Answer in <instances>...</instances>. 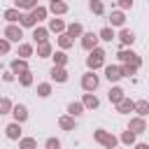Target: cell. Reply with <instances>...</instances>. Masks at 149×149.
Masks as SVG:
<instances>
[{
    "instance_id": "1",
    "label": "cell",
    "mask_w": 149,
    "mask_h": 149,
    "mask_svg": "<svg viewBox=\"0 0 149 149\" xmlns=\"http://www.w3.org/2000/svg\"><path fill=\"white\" fill-rule=\"evenodd\" d=\"M93 142H98V144L105 147V149H116L119 137H116L114 133L105 130V128H95V130H93Z\"/></svg>"
},
{
    "instance_id": "2",
    "label": "cell",
    "mask_w": 149,
    "mask_h": 149,
    "mask_svg": "<svg viewBox=\"0 0 149 149\" xmlns=\"http://www.w3.org/2000/svg\"><path fill=\"white\" fill-rule=\"evenodd\" d=\"M105 56H107V54H105L102 47L88 51V56H86V68H88V72H95L98 68H105Z\"/></svg>"
},
{
    "instance_id": "3",
    "label": "cell",
    "mask_w": 149,
    "mask_h": 149,
    "mask_svg": "<svg viewBox=\"0 0 149 149\" xmlns=\"http://www.w3.org/2000/svg\"><path fill=\"white\" fill-rule=\"evenodd\" d=\"M116 58H119V65H133V68H142V58H140V54L137 51H133V49H119V54H116Z\"/></svg>"
},
{
    "instance_id": "4",
    "label": "cell",
    "mask_w": 149,
    "mask_h": 149,
    "mask_svg": "<svg viewBox=\"0 0 149 149\" xmlns=\"http://www.w3.org/2000/svg\"><path fill=\"white\" fill-rule=\"evenodd\" d=\"M2 37L12 44V42H16V44H21V40H23V28L16 23V26H5V30H2Z\"/></svg>"
},
{
    "instance_id": "5",
    "label": "cell",
    "mask_w": 149,
    "mask_h": 149,
    "mask_svg": "<svg viewBox=\"0 0 149 149\" xmlns=\"http://www.w3.org/2000/svg\"><path fill=\"white\" fill-rule=\"evenodd\" d=\"M100 86V77L95 72H84L81 74V88L86 93H95V88Z\"/></svg>"
},
{
    "instance_id": "6",
    "label": "cell",
    "mask_w": 149,
    "mask_h": 149,
    "mask_svg": "<svg viewBox=\"0 0 149 149\" xmlns=\"http://www.w3.org/2000/svg\"><path fill=\"white\" fill-rule=\"evenodd\" d=\"M79 42H81V49L84 51H93V49H98V33H84L81 37H79Z\"/></svg>"
},
{
    "instance_id": "7",
    "label": "cell",
    "mask_w": 149,
    "mask_h": 149,
    "mask_svg": "<svg viewBox=\"0 0 149 149\" xmlns=\"http://www.w3.org/2000/svg\"><path fill=\"white\" fill-rule=\"evenodd\" d=\"M147 128H149V126H147V119H142V116H130L126 130H130V133H135V135H142Z\"/></svg>"
},
{
    "instance_id": "8",
    "label": "cell",
    "mask_w": 149,
    "mask_h": 149,
    "mask_svg": "<svg viewBox=\"0 0 149 149\" xmlns=\"http://www.w3.org/2000/svg\"><path fill=\"white\" fill-rule=\"evenodd\" d=\"M30 68H28V61H23V58H12L9 61V72L14 74V77H19V74H23V72H28Z\"/></svg>"
},
{
    "instance_id": "9",
    "label": "cell",
    "mask_w": 149,
    "mask_h": 149,
    "mask_svg": "<svg viewBox=\"0 0 149 149\" xmlns=\"http://www.w3.org/2000/svg\"><path fill=\"white\" fill-rule=\"evenodd\" d=\"M116 40L123 44V49H128V47H133V42H135L137 37H135V33H133L130 28H121L119 35H116Z\"/></svg>"
},
{
    "instance_id": "10",
    "label": "cell",
    "mask_w": 149,
    "mask_h": 149,
    "mask_svg": "<svg viewBox=\"0 0 149 149\" xmlns=\"http://www.w3.org/2000/svg\"><path fill=\"white\" fill-rule=\"evenodd\" d=\"M68 77H70V72H68L65 68H54V65H51V70H49V79H51V81H56V84H65Z\"/></svg>"
},
{
    "instance_id": "11",
    "label": "cell",
    "mask_w": 149,
    "mask_h": 149,
    "mask_svg": "<svg viewBox=\"0 0 149 149\" xmlns=\"http://www.w3.org/2000/svg\"><path fill=\"white\" fill-rule=\"evenodd\" d=\"M12 116H14L16 123H26V121H28V107H26L23 102H16V105L12 107Z\"/></svg>"
},
{
    "instance_id": "12",
    "label": "cell",
    "mask_w": 149,
    "mask_h": 149,
    "mask_svg": "<svg viewBox=\"0 0 149 149\" xmlns=\"http://www.w3.org/2000/svg\"><path fill=\"white\" fill-rule=\"evenodd\" d=\"M47 9H49V12H51V14H54V16L58 19V16L68 14V9H70V7H68V2H63V0H51Z\"/></svg>"
},
{
    "instance_id": "13",
    "label": "cell",
    "mask_w": 149,
    "mask_h": 149,
    "mask_svg": "<svg viewBox=\"0 0 149 149\" xmlns=\"http://www.w3.org/2000/svg\"><path fill=\"white\" fill-rule=\"evenodd\" d=\"M2 19L7 21V26H16V23L21 21V12H19L16 7H7V9L2 12Z\"/></svg>"
},
{
    "instance_id": "14",
    "label": "cell",
    "mask_w": 149,
    "mask_h": 149,
    "mask_svg": "<svg viewBox=\"0 0 149 149\" xmlns=\"http://www.w3.org/2000/svg\"><path fill=\"white\" fill-rule=\"evenodd\" d=\"M105 79L109 81V84H116L119 79H121V68L119 65H105Z\"/></svg>"
},
{
    "instance_id": "15",
    "label": "cell",
    "mask_w": 149,
    "mask_h": 149,
    "mask_svg": "<svg viewBox=\"0 0 149 149\" xmlns=\"http://www.w3.org/2000/svg\"><path fill=\"white\" fill-rule=\"evenodd\" d=\"M79 102L84 105V109H98V107H100V98H98L95 93H84Z\"/></svg>"
},
{
    "instance_id": "16",
    "label": "cell",
    "mask_w": 149,
    "mask_h": 149,
    "mask_svg": "<svg viewBox=\"0 0 149 149\" xmlns=\"http://www.w3.org/2000/svg\"><path fill=\"white\" fill-rule=\"evenodd\" d=\"M5 135H7V140L19 142V140H21V123H16V121L7 123V126H5Z\"/></svg>"
},
{
    "instance_id": "17",
    "label": "cell",
    "mask_w": 149,
    "mask_h": 149,
    "mask_svg": "<svg viewBox=\"0 0 149 149\" xmlns=\"http://www.w3.org/2000/svg\"><path fill=\"white\" fill-rule=\"evenodd\" d=\"M123 23H126V14L119 9H112L109 12V28H123Z\"/></svg>"
},
{
    "instance_id": "18",
    "label": "cell",
    "mask_w": 149,
    "mask_h": 149,
    "mask_svg": "<svg viewBox=\"0 0 149 149\" xmlns=\"http://www.w3.org/2000/svg\"><path fill=\"white\" fill-rule=\"evenodd\" d=\"M65 28H68V23L63 21V19H49V26H47V30L49 33H56V35H63L65 33Z\"/></svg>"
},
{
    "instance_id": "19",
    "label": "cell",
    "mask_w": 149,
    "mask_h": 149,
    "mask_svg": "<svg viewBox=\"0 0 149 149\" xmlns=\"http://www.w3.org/2000/svg\"><path fill=\"white\" fill-rule=\"evenodd\" d=\"M107 98H109V102H112V105L116 107V105H119V102H121V100L126 98V91H123L121 86H116V84H114V86L109 88V93H107Z\"/></svg>"
},
{
    "instance_id": "20",
    "label": "cell",
    "mask_w": 149,
    "mask_h": 149,
    "mask_svg": "<svg viewBox=\"0 0 149 149\" xmlns=\"http://www.w3.org/2000/svg\"><path fill=\"white\" fill-rule=\"evenodd\" d=\"M65 35H68L70 40H74V37H81V35H84V26H81L79 21H72V23H68V28H65Z\"/></svg>"
},
{
    "instance_id": "21",
    "label": "cell",
    "mask_w": 149,
    "mask_h": 149,
    "mask_svg": "<svg viewBox=\"0 0 149 149\" xmlns=\"http://www.w3.org/2000/svg\"><path fill=\"white\" fill-rule=\"evenodd\" d=\"M33 40H35V44L49 42V30H47L44 26H35V28H33Z\"/></svg>"
},
{
    "instance_id": "22",
    "label": "cell",
    "mask_w": 149,
    "mask_h": 149,
    "mask_svg": "<svg viewBox=\"0 0 149 149\" xmlns=\"http://www.w3.org/2000/svg\"><path fill=\"white\" fill-rule=\"evenodd\" d=\"M84 112H86V109H84V105H81L79 100H72V102L68 105V116H72V119H79Z\"/></svg>"
},
{
    "instance_id": "23",
    "label": "cell",
    "mask_w": 149,
    "mask_h": 149,
    "mask_svg": "<svg viewBox=\"0 0 149 149\" xmlns=\"http://www.w3.org/2000/svg\"><path fill=\"white\" fill-rule=\"evenodd\" d=\"M58 128H61V130H74V128H77V119L63 114V116H58Z\"/></svg>"
},
{
    "instance_id": "24",
    "label": "cell",
    "mask_w": 149,
    "mask_h": 149,
    "mask_svg": "<svg viewBox=\"0 0 149 149\" xmlns=\"http://www.w3.org/2000/svg\"><path fill=\"white\" fill-rule=\"evenodd\" d=\"M33 51H35V47H33L30 42H21V44H19V49H16L19 58H23V61H28V58L33 56Z\"/></svg>"
},
{
    "instance_id": "25",
    "label": "cell",
    "mask_w": 149,
    "mask_h": 149,
    "mask_svg": "<svg viewBox=\"0 0 149 149\" xmlns=\"http://www.w3.org/2000/svg\"><path fill=\"white\" fill-rule=\"evenodd\" d=\"M51 61H54V68H65L70 58H68V54H65V51H61V49H58V51H54V54H51Z\"/></svg>"
},
{
    "instance_id": "26",
    "label": "cell",
    "mask_w": 149,
    "mask_h": 149,
    "mask_svg": "<svg viewBox=\"0 0 149 149\" xmlns=\"http://www.w3.org/2000/svg\"><path fill=\"white\" fill-rule=\"evenodd\" d=\"M116 112H119V114H130V112H135V100L123 98V100L116 105Z\"/></svg>"
},
{
    "instance_id": "27",
    "label": "cell",
    "mask_w": 149,
    "mask_h": 149,
    "mask_svg": "<svg viewBox=\"0 0 149 149\" xmlns=\"http://www.w3.org/2000/svg\"><path fill=\"white\" fill-rule=\"evenodd\" d=\"M47 14H49V9H47L44 5H37V7H35V9L30 12V16L35 19V23H37V26H40V23H42V21L47 19Z\"/></svg>"
},
{
    "instance_id": "28",
    "label": "cell",
    "mask_w": 149,
    "mask_h": 149,
    "mask_svg": "<svg viewBox=\"0 0 149 149\" xmlns=\"http://www.w3.org/2000/svg\"><path fill=\"white\" fill-rule=\"evenodd\" d=\"M98 40H100V42H112V40H116V33H114V28H109V26L100 28V30H98Z\"/></svg>"
},
{
    "instance_id": "29",
    "label": "cell",
    "mask_w": 149,
    "mask_h": 149,
    "mask_svg": "<svg viewBox=\"0 0 149 149\" xmlns=\"http://www.w3.org/2000/svg\"><path fill=\"white\" fill-rule=\"evenodd\" d=\"M51 54H54L51 42H42V44H37V58H51Z\"/></svg>"
},
{
    "instance_id": "30",
    "label": "cell",
    "mask_w": 149,
    "mask_h": 149,
    "mask_svg": "<svg viewBox=\"0 0 149 149\" xmlns=\"http://www.w3.org/2000/svg\"><path fill=\"white\" fill-rule=\"evenodd\" d=\"M119 142H121V144H126V147H135L137 135H135V133H130V130H123V133L119 135Z\"/></svg>"
},
{
    "instance_id": "31",
    "label": "cell",
    "mask_w": 149,
    "mask_h": 149,
    "mask_svg": "<svg viewBox=\"0 0 149 149\" xmlns=\"http://www.w3.org/2000/svg\"><path fill=\"white\" fill-rule=\"evenodd\" d=\"M147 114H149V100H135V116L147 119Z\"/></svg>"
},
{
    "instance_id": "32",
    "label": "cell",
    "mask_w": 149,
    "mask_h": 149,
    "mask_svg": "<svg viewBox=\"0 0 149 149\" xmlns=\"http://www.w3.org/2000/svg\"><path fill=\"white\" fill-rule=\"evenodd\" d=\"M16 79H19V84H21L23 88H28V86H33V81H35V77H33V70H28V72H23V74H19Z\"/></svg>"
},
{
    "instance_id": "33",
    "label": "cell",
    "mask_w": 149,
    "mask_h": 149,
    "mask_svg": "<svg viewBox=\"0 0 149 149\" xmlns=\"http://www.w3.org/2000/svg\"><path fill=\"white\" fill-rule=\"evenodd\" d=\"M12 107H14V102H12L7 95H2V98H0V116H2V114H12Z\"/></svg>"
},
{
    "instance_id": "34",
    "label": "cell",
    "mask_w": 149,
    "mask_h": 149,
    "mask_svg": "<svg viewBox=\"0 0 149 149\" xmlns=\"http://www.w3.org/2000/svg\"><path fill=\"white\" fill-rule=\"evenodd\" d=\"M72 44H74V40H70L65 33H63V35H58V49H61V51H68Z\"/></svg>"
},
{
    "instance_id": "35",
    "label": "cell",
    "mask_w": 149,
    "mask_h": 149,
    "mask_svg": "<svg viewBox=\"0 0 149 149\" xmlns=\"http://www.w3.org/2000/svg\"><path fill=\"white\" fill-rule=\"evenodd\" d=\"M37 95H40V98H49V95H51V81L37 84Z\"/></svg>"
},
{
    "instance_id": "36",
    "label": "cell",
    "mask_w": 149,
    "mask_h": 149,
    "mask_svg": "<svg viewBox=\"0 0 149 149\" xmlns=\"http://www.w3.org/2000/svg\"><path fill=\"white\" fill-rule=\"evenodd\" d=\"M19 149H37V140L35 137H21L19 140Z\"/></svg>"
},
{
    "instance_id": "37",
    "label": "cell",
    "mask_w": 149,
    "mask_h": 149,
    "mask_svg": "<svg viewBox=\"0 0 149 149\" xmlns=\"http://www.w3.org/2000/svg\"><path fill=\"white\" fill-rule=\"evenodd\" d=\"M19 26H21V28H35L37 23H35V19H33L30 14H21V21H19Z\"/></svg>"
},
{
    "instance_id": "38",
    "label": "cell",
    "mask_w": 149,
    "mask_h": 149,
    "mask_svg": "<svg viewBox=\"0 0 149 149\" xmlns=\"http://www.w3.org/2000/svg\"><path fill=\"white\" fill-rule=\"evenodd\" d=\"M88 9H91L93 14H105V5H102L100 0H91V2H88Z\"/></svg>"
},
{
    "instance_id": "39",
    "label": "cell",
    "mask_w": 149,
    "mask_h": 149,
    "mask_svg": "<svg viewBox=\"0 0 149 149\" xmlns=\"http://www.w3.org/2000/svg\"><path fill=\"white\" fill-rule=\"evenodd\" d=\"M119 68H121V77H135V74H137V68H133V65H128V63H126V65H119Z\"/></svg>"
},
{
    "instance_id": "40",
    "label": "cell",
    "mask_w": 149,
    "mask_h": 149,
    "mask_svg": "<svg viewBox=\"0 0 149 149\" xmlns=\"http://www.w3.org/2000/svg\"><path fill=\"white\" fill-rule=\"evenodd\" d=\"M44 149H61V140H58V137H47Z\"/></svg>"
},
{
    "instance_id": "41",
    "label": "cell",
    "mask_w": 149,
    "mask_h": 149,
    "mask_svg": "<svg viewBox=\"0 0 149 149\" xmlns=\"http://www.w3.org/2000/svg\"><path fill=\"white\" fill-rule=\"evenodd\" d=\"M116 7H119V12H126V9H133V0H119V2H116Z\"/></svg>"
},
{
    "instance_id": "42",
    "label": "cell",
    "mask_w": 149,
    "mask_h": 149,
    "mask_svg": "<svg viewBox=\"0 0 149 149\" xmlns=\"http://www.w3.org/2000/svg\"><path fill=\"white\" fill-rule=\"evenodd\" d=\"M9 49H12V44L5 40V37H0V56H5V54H9Z\"/></svg>"
},
{
    "instance_id": "43",
    "label": "cell",
    "mask_w": 149,
    "mask_h": 149,
    "mask_svg": "<svg viewBox=\"0 0 149 149\" xmlns=\"http://www.w3.org/2000/svg\"><path fill=\"white\" fill-rule=\"evenodd\" d=\"M2 81H7V84H9V81H16V77H14V74H12L9 70H7V72L2 74Z\"/></svg>"
},
{
    "instance_id": "44",
    "label": "cell",
    "mask_w": 149,
    "mask_h": 149,
    "mask_svg": "<svg viewBox=\"0 0 149 149\" xmlns=\"http://www.w3.org/2000/svg\"><path fill=\"white\" fill-rule=\"evenodd\" d=\"M133 149H149V144H147V142H135Z\"/></svg>"
},
{
    "instance_id": "45",
    "label": "cell",
    "mask_w": 149,
    "mask_h": 149,
    "mask_svg": "<svg viewBox=\"0 0 149 149\" xmlns=\"http://www.w3.org/2000/svg\"><path fill=\"white\" fill-rule=\"evenodd\" d=\"M0 81H2V77H0Z\"/></svg>"
},
{
    "instance_id": "46",
    "label": "cell",
    "mask_w": 149,
    "mask_h": 149,
    "mask_svg": "<svg viewBox=\"0 0 149 149\" xmlns=\"http://www.w3.org/2000/svg\"><path fill=\"white\" fill-rule=\"evenodd\" d=\"M116 149H119V147H116Z\"/></svg>"
}]
</instances>
